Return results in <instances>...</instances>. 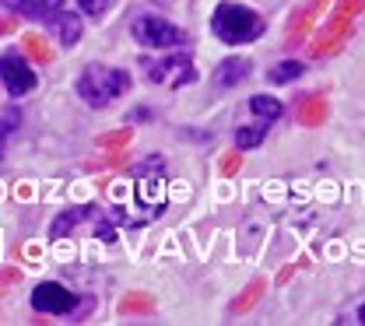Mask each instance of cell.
<instances>
[{"mask_svg": "<svg viewBox=\"0 0 365 326\" xmlns=\"http://www.w3.org/2000/svg\"><path fill=\"white\" fill-rule=\"evenodd\" d=\"M211 32L228 46H242V43H253V39L264 36V18L246 4L222 0L211 14Z\"/></svg>", "mask_w": 365, "mask_h": 326, "instance_id": "6da1fadb", "label": "cell"}, {"mask_svg": "<svg viewBox=\"0 0 365 326\" xmlns=\"http://www.w3.org/2000/svg\"><path fill=\"white\" fill-rule=\"evenodd\" d=\"M127 88H130L127 70L106 67V63H91V67L81 70V78H78V95H81V102L91 105V109L113 105L120 95H127Z\"/></svg>", "mask_w": 365, "mask_h": 326, "instance_id": "7a4b0ae2", "label": "cell"}, {"mask_svg": "<svg viewBox=\"0 0 365 326\" xmlns=\"http://www.w3.org/2000/svg\"><path fill=\"white\" fill-rule=\"evenodd\" d=\"M130 36H134L137 46L144 49H180L186 46V32L176 28L173 21H165V18H158V14H137L134 21H130Z\"/></svg>", "mask_w": 365, "mask_h": 326, "instance_id": "3957f363", "label": "cell"}, {"mask_svg": "<svg viewBox=\"0 0 365 326\" xmlns=\"http://www.w3.org/2000/svg\"><path fill=\"white\" fill-rule=\"evenodd\" d=\"M137 200L148 207V214H162L165 207V172L162 162H148L144 169H137Z\"/></svg>", "mask_w": 365, "mask_h": 326, "instance_id": "277c9868", "label": "cell"}, {"mask_svg": "<svg viewBox=\"0 0 365 326\" xmlns=\"http://www.w3.org/2000/svg\"><path fill=\"white\" fill-rule=\"evenodd\" d=\"M0 81H4V88H7V95H29L32 88H36V70L29 67V60L21 56V53H4L0 56Z\"/></svg>", "mask_w": 365, "mask_h": 326, "instance_id": "5b68a950", "label": "cell"}, {"mask_svg": "<svg viewBox=\"0 0 365 326\" xmlns=\"http://www.w3.org/2000/svg\"><path fill=\"white\" fill-rule=\"evenodd\" d=\"M74 305H78L74 291H71V288H63L60 280H43V284L32 291V309L49 312V316H67Z\"/></svg>", "mask_w": 365, "mask_h": 326, "instance_id": "8992f818", "label": "cell"}, {"mask_svg": "<svg viewBox=\"0 0 365 326\" xmlns=\"http://www.w3.org/2000/svg\"><path fill=\"white\" fill-rule=\"evenodd\" d=\"M140 67H144V74L151 78V81H158V85H186V81H193V70H190V56H165V60H140Z\"/></svg>", "mask_w": 365, "mask_h": 326, "instance_id": "52a82bcc", "label": "cell"}, {"mask_svg": "<svg viewBox=\"0 0 365 326\" xmlns=\"http://www.w3.org/2000/svg\"><path fill=\"white\" fill-rule=\"evenodd\" d=\"M46 25H49V32L60 39V46H67V49L78 46V39H81V18H78L74 11H63V7H60Z\"/></svg>", "mask_w": 365, "mask_h": 326, "instance_id": "ba28073f", "label": "cell"}, {"mask_svg": "<svg viewBox=\"0 0 365 326\" xmlns=\"http://www.w3.org/2000/svg\"><path fill=\"white\" fill-rule=\"evenodd\" d=\"M0 4L18 11V14H25V18H36V21H49L63 7V0H0Z\"/></svg>", "mask_w": 365, "mask_h": 326, "instance_id": "9c48e42d", "label": "cell"}, {"mask_svg": "<svg viewBox=\"0 0 365 326\" xmlns=\"http://www.w3.org/2000/svg\"><path fill=\"white\" fill-rule=\"evenodd\" d=\"M246 78H250V60L246 56H232L225 63H218V70H215V85L218 88H232V85H239Z\"/></svg>", "mask_w": 365, "mask_h": 326, "instance_id": "30bf717a", "label": "cell"}, {"mask_svg": "<svg viewBox=\"0 0 365 326\" xmlns=\"http://www.w3.org/2000/svg\"><path fill=\"white\" fill-rule=\"evenodd\" d=\"M250 112L257 116V120H264V123H274V120H281L284 116V105L271 98V95H253L250 98Z\"/></svg>", "mask_w": 365, "mask_h": 326, "instance_id": "8fae6325", "label": "cell"}, {"mask_svg": "<svg viewBox=\"0 0 365 326\" xmlns=\"http://www.w3.org/2000/svg\"><path fill=\"white\" fill-rule=\"evenodd\" d=\"M91 214H95V211H91V204H88V207H74V211H63V214H60V218L53 221L49 235H53V238H60V235H67L71 228H74V225H81V221H85V218H91Z\"/></svg>", "mask_w": 365, "mask_h": 326, "instance_id": "7c38bea8", "label": "cell"}, {"mask_svg": "<svg viewBox=\"0 0 365 326\" xmlns=\"http://www.w3.org/2000/svg\"><path fill=\"white\" fill-rule=\"evenodd\" d=\"M337 323L344 326H365V288L341 309V316H337Z\"/></svg>", "mask_w": 365, "mask_h": 326, "instance_id": "4fadbf2b", "label": "cell"}, {"mask_svg": "<svg viewBox=\"0 0 365 326\" xmlns=\"http://www.w3.org/2000/svg\"><path fill=\"white\" fill-rule=\"evenodd\" d=\"M267 127H271V123H264V120H257V127H242V130L235 134V147H239V151H253L260 140L267 137Z\"/></svg>", "mask_w": 365, "mask_h": 326, "instance_id": "5bb4252c", "label": "cell"}, {"mask_svg": "<svg viewBox=\"0 0 365 326\" xmlns=\"http://www.w3.org/2000/svg\"><path fill=\"white\" fill-rule=\"evenodd\" d=\"M302 70H306V67H302L299 60H284V63H277V67L271 70V81L274 85H281V81H295V78H302Z\"/></svg>", "mask_w": 365, "mask_h": 326, "instance_id": "9a60e30c", "label": "cell"}, {"mask_svg": "<svg viewBox=\"0 0 365 326\" xmlns=\"http://www.w3.org/2000/svg\"><path fill=\"white\" fill-rule=\"evenodd\" d=\"M18 109H0V151H4V140L18 130Z\"/></svg>", "mask_w": 365, "mask_h": 326, "instance_id": "2e32d148", "label": "cell"}, {"mask_svg": "<svg viewBox=\"0 0 365 326\" xmlns=\"http://www.w3.org/2000/svg\"><path fill=\"white\" fill-rule=\"evenodd\" d=\"M109 4H113V0H78L81 14H88V18H102V14L109 11Z\"/></svg>", "mask_w": 365, "mask_h": 326, "instance_id": "e0dca14e", "label": "cell"}]
</instances>
